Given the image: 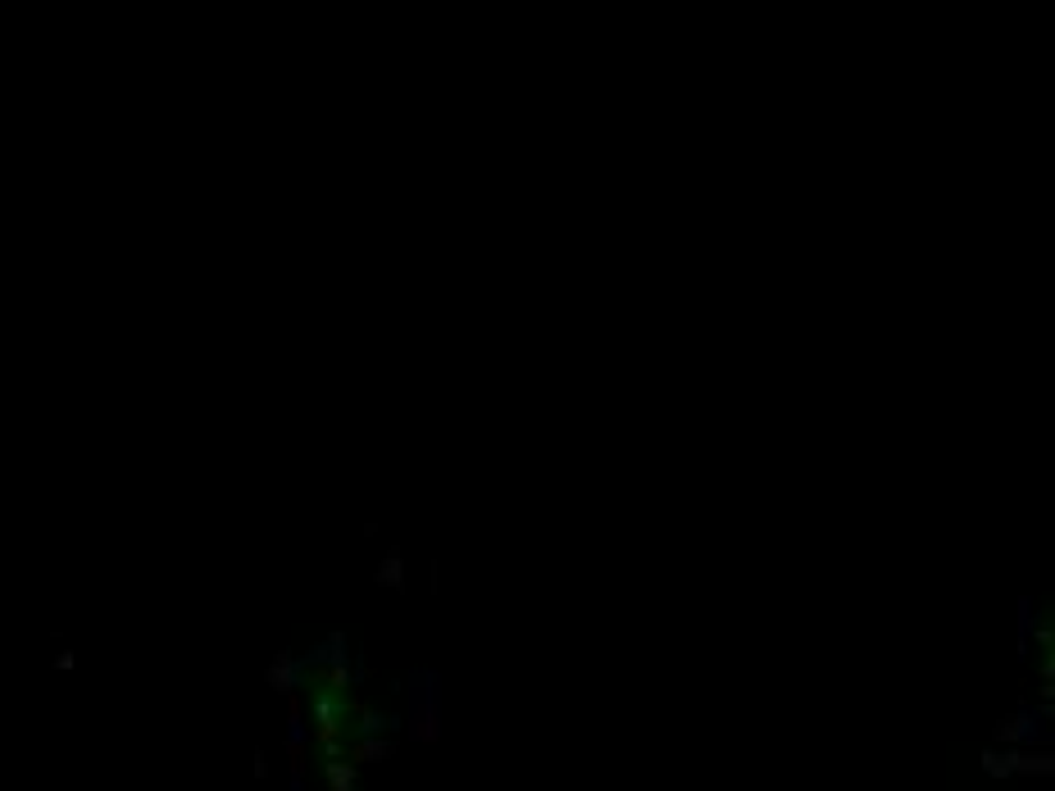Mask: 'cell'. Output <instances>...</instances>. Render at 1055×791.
I'll return each instance as SVG.
<instances>
[{
    "label": "cell",
    "instance_id": "cell-11",
    "mask_svg": "<svg viewBox=\"0 0 1055 791\" xmlns=\"http://www.w3.org/2000/svg\"><path fill=\"white\" fill-rule=\"evenodd\" d=\"M287 746H291V751H300V746H306V723H300V714H291V728H287Z\"/></svg>",
    "mask_w": 1055,
    "mask_h": 791
},
{
    "label": "cell",
    "instance_id": "cell-2",
    "mask_svg": "<svg viewBox=\"0 0 1055 791\" xmlns=\"http://www.w3.org/2000/svg\"><path fill=\"white\" fill-rule=\"evenodd\" d=\"M1051 719H1055V701H1019L1006 719L992 723V746H1055V732H1051Z\"/></svg>",
    "mask_w": 1055,
    "mask_h": 791
},
{
    "label": "cell",
    "instance_id": "cell-6",
    "mask_svg": "<svg viewBox=\"0 0 1055 791\" xmlns=\"http://www.w3.org/2000/svg\"><path fill=\"white\" fill-rule=\"evenodd\" d=\"M1015 773H1055V751L1051 746H1019Z\"/></svg>",
    "mask_w": 1055,
    "mask_h": 791
},
{
    "label": "cell",
    "instance_id": "cell-12",
    "mask_svg": "<svg viewBox=\"0 0 1055 791\" xmlns=\"http://www.w3.org/2000/svg\"><path fill=\"white\" fill-rule=\"evenodd\" d=\"M1033 637H1037V641H1042V646H1046V651H1051V646H1055V632H1051V628H1046V623H1037V628H1033Z\"/></svg>",
    "mask_w": 1055,
    "mask_h": 791
},
{
    "label": "cell",
    "instance_id": "cell-3",
    "mask_svg": "<svg viewBox=\"0 0 1055 791\" xmlns=\"http://www.w3.org/2000/svg\"><path fill=\"white\" fill-rule=\"evenodd\" d=\"M350 755L360 764H382L396 755V737H360V741H350Z\"/></svg>",
    "mask_w": 1055,
    "mask_h": 791
},
{
    "label": "cell",
    "instance_id": "cell-8",
    "mask_svg": "<svg viewBox=\"0 0 1055 791\" xmlns=\"http://www.w3.org/2000/svg\"><path fill=\"white\" fill-rule=\"evenodd\" d=\"M346 660H350V651H346V632H332V637L323 641V646L310 651V664H332V669H337V664H346Z\"/></svg>",
    "mask_w": 1055,
    "mask_h": 791
},
{
    "label": "cell",
    "instance_id": "cell-13",
    "mask_svg": "<svg viewBox=\"0 0 1055 791\" xmlns=\"http://www.w3.org/2000/svg\"><path fill=\"white\" fill-rule=\"evenodd\" d=\"M364 678H369V664H364V660H356V669H350V687H360Z\"/></svg>",
    "mask_w": 1055,
    "mask_h": 791
},
{
    "label": "cell",
    "instance_id": "cell-14",
    "mask_svg": "<svg viewBox=\"0 0 1055 791\" xmlns=\"http://www.w3.org/2000/svg\"><path fill=\"white\" fill-rule=\"evenodd\" d=\"M291 791H306V773H300V764H296V778H291Z\"/></svg>",
    "mask_w": 1055,
    "mask_h": 791
},
{
    "label": "cell",
    "instance_id": "cell-7",
    "mask_svg": "<svg viewBox=\"0 0 1055 791\" xmlns=\"http://www.w3.org/2000/svg\"><path fill=\"white\" fill-rule=\"evenodd\" d=\"M1033 628H1037V601L1019 596V660L1033 655Z\"/></svg>",
    "mask_w": 1055,
    "mask_h": 791
},
{
    "label": "cell",
    "instance_id": "cell-5",
    "mask_svg": "<svg viewBox=\"0 0 1055 791\" xmlns=\"http://www.w3.org/2000/svg\"><path fill=\"white\" fill-rule=\"evenodd\" d=\"M1015 760H1019V746H987L978 755L983 773H992V778H1015Z\"/></svg>",
    "mask_w": 1055,
    "mask_h": 791
},
{
    "label": "cell",
    "instance_id": "cell-10",
    "mask_svg": "<svg viewBox=\"0 0 1055 791\" xmlns=\"http://www.w3.org/2000/svg\"><path fill=\"white\" fill-rule=\"evenodd\" d=\"M269 678L287 691V687H296V678H300V664H291V660H278V669H269Z\"/></svg>",
    "mask_w": 1055,
    "mask_h": 791
},
{
    "label": "cell",
    "instance_id": "cell-1",
    "mask_svg": "<svg viewBox=\"0 0 1055 791\" xmlns=\"http://www.w3.org/2000/svg\"><path fill=\"white\" fill-rule=\"evenodd\" d=\"M406 732L410 741H423V746H437L446 732V710H441V673L432 664H419L406 673Z\"/></svg>",
    "mask_w": 1055,
    "mask_h": 791
},
{
    "label": "cell",
    "instance_id": "cell-9",
    "mask_svg": "<svg viewBox=\"0 0 1055 791\" xmlns=\"http://www.w3.org/2000/svg\"><path fill=\"white\" fill-rule=\"evenodd\" d=\"M328 782H332L337 791H356V769L341 764V760H332V764H328Z\"/></svg>",
    "mask_w": 1055,
    "mask_h": 791
},
{
    "label": "cell",
    "instance_id": "cell-4",
    "mask_svg": "<svg viewBox=\"0 0 1055 791\" xmlns=\"http://www.w3.org/2000/svg\"><path fill=\"white\" fill-rule=\"evenodd\" d=\"M373 582H378V587H391V591H406V551H400V546H391V551L382 555V564H378Z\"/></svg>",
    "mask_w": 1055,
    "mask_h": 791
}]
</instances>
